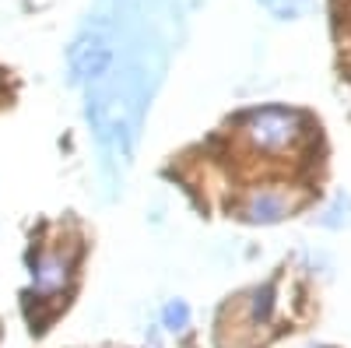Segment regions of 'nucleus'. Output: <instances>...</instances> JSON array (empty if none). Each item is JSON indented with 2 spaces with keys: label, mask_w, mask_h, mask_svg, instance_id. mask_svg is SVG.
<instances>
[{
  "label": "nucleus",
  "mask_w": 351,
  "mask_h": 348,
  "mask_svg": "<svg viewBox=\"0 0 351 348\" xmlns=\"http://www.w3.org/2000/svg\"><path fill=\"white\" fill-rule=\"evenodd\" d=\"M306 134V124L291 109H256L246 116V137L260 152H288Z\"/></svg>",
  "instance_id": "nucleus-1"
},
{
  "label": "nucleus",
  "mask_w": 351,
  "mask_h": 348,
  "mask_svg": "<svg viewBox=\"0 0 351 348\" xmlns=\"http://www.w3.org/2000/svg\"><path fill=\"white\" fill-rule=\"evenodd\" d=\"M291 211V200L285 194H274V190H256L246 208H243V218L253 222V225H271V222H281L285 215Z\"/></svg>",
  "instance_id": "nucleus-2"
},
{
  "label": "nucleus",
  "mask_w": 351,
  "mask_h": 348,
  "mask_svg": "<svg viewBox=\"0 0 351 348\" xmlns=\"http://www.w3.org/2000/svg\"><path fill=\"white\" fill-rule=\"evenodd\" d=\"M67 278H71V257L53 253V250L39 253V260H36V288L43 296L60 292V288L67 285Z\"/></svg>",
  "instance_id": "nucleus-3"
},
{
  "label": "nucleus",
  "mask_w": 351,
  "mask_h": 348,
  "mask_svg": "<svg viewBox=\"0 0 351 348\" xmlns=\"http://www.w3.org/2000/svg\"><path fill=\"white\" fill-rule=\"evenodd\" d=\"M319 225H327V229H341V225H351V200L344 194L334 197V205L319 215Z\"/></svg>",
  "instance_id": "nucleus-4"
},
{
  "label": "nucleus",
  "mask_w": 351,
  "mask_h": 348,
  "mask_svg": "<svg viewBox=\"0 0 351 348\" xmlns=\"http://www.w3.org/2000/svg\"><path fill=\"white\" fill-rule=\"evenodd\" d=\"M162 324L169 327V331H186V324H190V306L183 303V299H172V303H165V310H162Z\"/></svg>",
  "instance_id": "nucleus-5"
},
{
  "label": "nucleus",
  "mask_w": 351,
  "mask_h": 348,
  "mask_svg": "<svg viewBox=\"0 0 351 348\" xmlns=\"http://www.w3.org/2000/svg\"><path fill=\"white\" fill-rule=\"evenodd\" d=\"M271 306H274V288L263 285L260 292L253 296V321L256 324H267L271 321Z\"/></svg>",
  "instance_id": "nucleus-6"
},
{
  "label": "nucleus",
  "mask_w": 351,
  "mask_h": 348,
  "mask_svg": "<svg viewBox=\"0 0 351 348\" xmlns=\"http://www.w3.org/2000/svg\"><path fill=\"white\" fill-rule=\"evenodd\" d=\"M260 4L267 8L271 14H278V18H295L299 11H306L309 0H260Z\"/></svg>",
  "instance_id": "nucleus-7"
}]
</instances>
